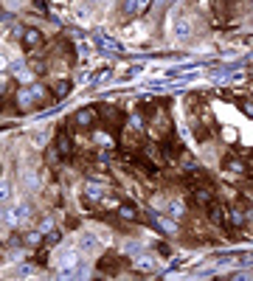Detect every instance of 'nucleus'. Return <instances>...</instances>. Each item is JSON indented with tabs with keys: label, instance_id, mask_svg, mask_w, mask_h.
Instances as JSON below:
<instances>
[{
	"label": "nucleus",
	"instance_id": "1",
	"mask_svg": "<svg viewBox=\"0 0 253 281\" xmlns=\"http://www.w3.org/2000/svg\"><path fill=\"white\" fill-rule=\"evenodd\" d=\"M28 214H31L28 203H12L6 208V214H3V222H6L9 228H17V225H23L28 219Z\"/></svg>",
	"mask_w": 253,
	"mask_h": 281
},
{
	"label": "nucleus",
	"instance_id": "2",
	"mask_svg": "<svg viewBox=\"0 0 253 281\" xmlns=\"http://www.w3.org/2000/svg\"><path fill=\"white\" fill-rule=\"evenodd\" d=\"M191 31H194L191 17H177V20L172 23V40H175V42H186L191 37Z\"/></svg>",
	"mask_w": 253,
	"mask_h": 281
},
{
	"label": "nucleus",
	"instance_id": "3",
	"mask_svg": "<svg viewBox=\"0 0 253 281\" xmlns=\"http://www.w3.org/2000/svg\"><path fill=\"white\" fill-rule=\"evenodd\" d=\"M76 259H79V253L73 247H65L62 253H56V267L59 270H70V267L76 264Z\"/></svg>",
	"mask_w": 253,
	"mask_h": 281
},
{
	"label": "nucleus",
	"instance_id": "4",
	"mask_svg": "<svg viewBox=\"0 0 253 281\" xmlns=\"http://www.w3.org/2000/svg\"><path fill=\"white\" fill-rule=\"evenodd\" d=\"M96 242H98V236H96V233H87V231H84L82 236H79V247H82L84 253L96 250Z\"/></svg>",
	"mask_w": 253,
	"mask_h": 281
},
{
	"label": "nucleus",
	"instance_id": "5",
	"mask_svg": "<svg viewBox=\"0 0 253 281\" xmlns=\"http://www.w3.org/2000/svg\"><path fill=\"white\" fill-rule=\"evenodd\" d=\"M12 200V186L9 180H0V203H9Z\"/></svg>",
	"mask_w": 253,
	"mask_h": 281
},
{
	"label": "nucleus",
	"instance_id": "6",
	"mask_svg": "<svg viewBox=\"0 0 253 281\" xmlns=\"http://www.w3.org/2000/svg\"><path fill=\"white\" fill-rule=\"evenodd\" d=\"M144 34H147V31H144L141 26H133V28H126V31H124V37H126V40H141Z\"/></svg>",
	"mask_w": 253,
	"mask_h": 281
},
{
	"label": "nucleus",
	"instance_id": "7",
	"mask_svg": "<svg viewBox=\"0 0 253 281\" xmlns=\"http://www.w3.org/2000/svg\"><path fill=\"white\" fill-rule=\"evenodd\" d=\"M135 264H138V270H152V267H155V259H152V256H141Z\"/></svg>",
	"mask_w": 253,
	"mask_h": 281
},
{
	"label": "nucleus",
	"instance_id": "8",
	"mask_svg": "<svg viewBox=\"0 0 253 281\" xmlns=\"http://www.w3.org/2000/svg\"><path fill=\"white\" fill-rule=\"evenodd\" d=\"M147 6H149V0H135V3H130L126 9H130V12H144Z\"/></svg>",
	"mask_w": 253,
	"mask_h": 281
},
{
	"label": "nucleus",
	"instance_id": "9",
	"mask_svg": "<svg viewBox=\"0 0 253 281\" xmlns=\"http://www.w3.org/2000/svg\"><path fill=\"white\" fill-rule=\"evenodd\" d=\"M26 40L31 42V45H40V34H34V31H28V34H26Z\"/></svg>",
	"mask_w": 253,
	"mask_h": 281
},
{
	"label": "nucleus",
	"instance_id": "10",
	"mask_svg": "<svg viewBox=\"0 0 253 281\" xmlns=\"http://www.w3.org/2000/svg\"><path fill=\"white\" fill-rule=\"evenodd\" d=\"M6 65H9V56H6V54H0V73L6 70Z\"/></svg>",
	"mask_w": 253,
	"mask_h": 281
},
{
	"label": "nucleus",
	"instance_id": "11",
	"mask_svg": "<svg viewBox=\"0 0 253 281\" xmlns=\"http://www.w3.org/2000/svg\"><path fill=\"white\" fill-rule=\"evenodd\" d=\"M118 214H121V217H133L135 211H133V208H126V205H124V208H118Z\"/></svg>",
	"mask_w": 253,
	"mask_h": 281
},
{
	"label": "nucleus",
	"instance_id": "12",
	"mask_svg": "<svg viewBox=\"0 0 253 281\" xmlns=\"http://www.w3.org/2000/svg\"><path fill=\"white\" fill-rule=\"evenodd\" d=\"M163 3H172V6H177V3H180V0H163Z\"/></svg>",
	"mask_w": 253,
	"mask_h": 281
},
{
	"label": "nucleus",
	"instance_id": "13",
	"mask_svg": "<svg viewBox=\"0 0 253 281\" xmlns=\"http://www.w3.org/2000/svg\"><path fill=\"white\" fill-rule=\"evenodd\" d=\"M93 3H101V0H93Z\"/></svg>",
	"mask_w": 253,
	"mask_h": 281
}]
</instances>
